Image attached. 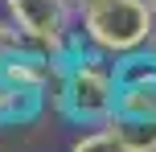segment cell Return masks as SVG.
I'll list each match as a JSON object with an SVG mask.
<instances>
[{
	"label": "cell",
	"instance_id": "6da1fadb",
	"mask_svg": "<svg viewBox=\"0 0 156 152\" xmlns=\"http://www.w3.org/2000/svg\"><path fill=\"white\" fill-rule=\"evenodd\" d=\"M119 107V78H115V58L99 54L82 37L66 54V87L58 111L78 128H99L115 115Z\"/></svg>",
	"mask_w": 156,
	"mask_h": 152
},
{
	"label": "cell",
	"instance_id": "7a4b0ae2",
	"mask_svg": "<svg viewBox=\"0 0 156 152\" xmlns=\"http://www.w3.org/2000/svg\"><path fill=\"white\" fill-rule=\"evenodd\" d=\"M156 33V12L148 0H94L78 12V37L107 58L148 49Z\"/></svg>",
	"mask_w": 156,
	"mask_h": 152
},
{
	"label": "cell",
	"instance_id": "3957f363",
	"mask_svg": "<svg viewBox=\"0 0 156 152\" xmlns=\"http://www.w3.org/2000/svg\"><path fill=\"white\" fill-rule=\"evenodd\" d=\"M4 12L29 41V49H37V54L66 58L70 45L78 41V29H74L78 12L70 0H4Z\"/></svg>",
	"mask_w": 156,
	"mask_h": 152
},
{
	"label": "cell",
	"instance_id": "277c9868",
	"mask_svg": "<svg viewBox=\"0 0 156 152\" xmlns=\"http://www.w3.org/2000/svg\"><path fill=\"white\" fill-rule=\"evenodd\" d=\"M107 123L127 152H156V115H111Z\"/></svg>",
	"mask_w": 156,
	"mask_h": 152
},
{
	"label": "cell",
	"instance_id": "5b68a950",
	"mask_svg": "<svg viewBox=\"0 0 156 152\" xmlns=\"http://www.w3.org/2000/svg\"><path fill=\"white\" fill-rule=\"evenodd\" d=\"M115 115H156V78L119 87V107Z\"/></svg>",
	"mask_w": 156,
	"mask_h": 152
},
{
	"label": "cell",
	"instance_id": "8992f818",
	"mask_svg": "<svg viewBox=\"0 0 156 152\" xmlns=\"http://www.w3.org/2000/svg\"><path fill=\"white\" fill-rule=\"evenodd\" d=\"M70 152H127V148L119 144V136L111 132V123H99V128L82 132V136L70 144Z\"/></svg>",
	"mask_w": 156,
	"mask_h": 152
},
{
	"label": "cell",
	"instance_id": "52a82bcc",
	"mask_svg": "<svg viewBox=\"0 0 156 152\" xmlns=\"http://www.w3.org/2000/svg\"><path fill=\"white\" fill-rule=\"evenodd\" d=\"M21 49H29V41L21 37V29H16L12 21H0V58H8V54H21Z\"/></svg>",
	"mask_w": 156,
	"mask_h": 152
},
{
	"label": "cell",
	"instance_id": "ba28073f",
	"mask_svg": "<svg viewBox=\"0 0 156 152\" xmlns=\"http://www.w3.org/2000/svg\"><path fill=\"white\" fill-rule=\"evenodd\" d=\"M70 4H74V12H82V8H86V4H94V0H70Z\"/></svg>",
	"mask_w": 156,
	"mask_h": 152
},
{
	"label": "cell",
	"instance_id": "9c48e42d",
	"mask_svg": "<svg viewBox=\"0 0 156 152\" xmlns=\"http://www.w3.org/2000/svg\"><path fill=\"white\" fill-rule=\"evenodd\" d=\"M148 49H152V54H156V33H152V41H148Z\"/></svg>",
	"mask_w": 156,
	"mask_h": 152
},
{
	"label": "cell",
	"instance_id": "30bf717a",
	"mask_svg": "<svg viewBox=\"0 0 156 152\" xmlns=\"http://www.w3.org/2000/svg\"><path fill=\"white\" fill-rule=\"evenodd\" d=\"M148 8H152V12H156V0H148Z\"/></svg>",
	"mask_w": 156,
	"mask_h": 152
}]
</instances>
